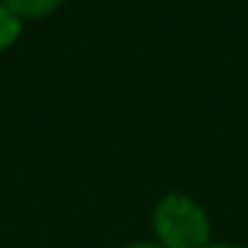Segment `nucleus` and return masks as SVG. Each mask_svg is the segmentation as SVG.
<instances>
[{
  "mask_svg": "<svg viewBox=\"0 0 248 248\" xmlns=\"http://www.w3.org/2000/svg\"><path fill=\"white\" fill-rule=\"evenodd\" d=\"M153 238L163 248H204L211 245L207 211L190 194H167L153 207Z\"/></svg>",
  "mask_w": 248,
  "mask_h": 248,
  "instance_id": "nucleus-1",
  "label": "nucleus"
},
{
  "mask_svg": "<svg viewBox=\"0 0 248 248\" xmlns=\"http://www.w3.org/2000/svg\"><path fill=\"white\" fill-rule=\"evenodd\" d=\"M58 4H62V0H4V7L11 14H17V17H45Z\"/></svg>",
  "mask_w": 248,
  "mask_h": 248,
  "instance_id": "nucleus-2",
  "label": "nucleus"
},
{
  "mask_svg": "<svg viewBox=\"0 0 248 248\" xmlns=\"http://www.w3.org/2000/svg\"><path fill=\"white\" fill-rule=\"evenodd\" d=\"M17 38H21V17L0 4V51H7Z\"/></svg>",
  "mask_w": 248,
  "mask_h": 248,
  "instance_id": "nucleus-3",
  "label": "nucleus"
},
{
  "mask_svg": "<svg viewBox=\"0 0 248 248\" xmlns=\"http://www.w3.org/2000/svg\"><path fill=\"white\" fill-rule=\"evenodd\" d=\"M123 248H163V245H156V241H129Z\"/></svg>",
  "mask_w": 248,
  "mask_h": 248,
  "instance_id": "nucleus-4",
  "label": "nucleus"
},
{
  "mask_svg": "<svg viewBox=\"0 0 248 248\" xmlns=\"http://www.w3.org/2000/svg\"><path fill=\"white\" fill-rule=\"evenodd\" d=\"M204 248H248V245H234V241H211Z\"/></svg>",
  "mask_w": 248,
  "mask_h": 248,
  "instance_id": "nucleus-5",
  "label": "nucleus"
}]
</instances>
